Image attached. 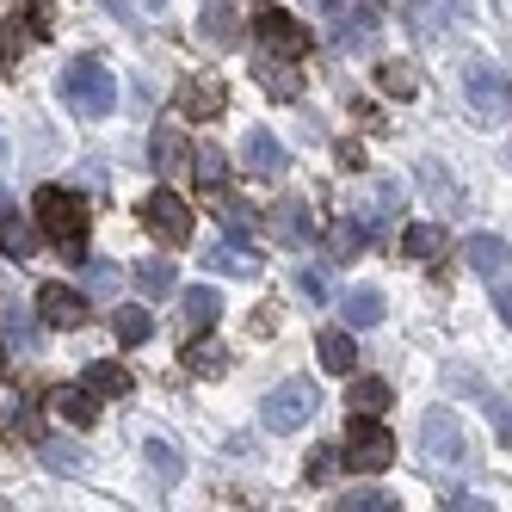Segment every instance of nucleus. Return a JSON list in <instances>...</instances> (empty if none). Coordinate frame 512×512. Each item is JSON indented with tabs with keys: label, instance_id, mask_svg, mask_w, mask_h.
Instances as JSON below:
<instances>
[{
	"label": "nucleus",
	"instance_id": "f257e3e1",
	"mask_svg": "<svg viewBox=\"0 0 512 512\" xmlns=\"http://www.w3.org/2000/svg\"><path fill=\"white\" fill-rule=\"evenodd\" d=\"M31 210H38V235L62 253L68 266L87 260V229H93V204L81 192L68 186H38V198H31Z\"/></svg>",
	"mask_w": 512,
	"mask_h": 512
},
{
	"label": "nucleus",
	"instance_id": "f03ea898",
	"mask_svg": "<svg viewBox=\"0 0 512 512\" xmlns=\"http://www.w3.org/2000/svg\"><path fill=\"white\" fill-rule=\"evenodd\" d=\"M56 93H62L68 112H81V118H105L118 105V81L99 56H68L62 75H56Z\"/></svg>",
	"mask_w": 512,
	"mask_h": 512
},
{
	"label": "nucleus",
	"instance_id": "7ed1b4c3",
	"mask_svg": "<svg viewBox=\"0 0 512 512\" xmlns=\"http://www.w3.org/2000/svg\"><path fill=\"white\" fill-rule=\"evenodd\" d=\"M340 463H346V469H358V475H377V469H389V463H395V438L383 432V420H377V414H352L346 445H340Z\"/></svg>",
	"mask_w": 512,
	"mask_h": 512
},
{
	"label": "nucleus",
	"instance_id": "20e7f679",
	"mask_svg": "<svg viewBox=\"0 0 512 512\" xmlns=\"http://www.w3.org/2000/svg\"><path fill=\"white\" fill-rule=\"evenodd\" d=\"M315 408H321L315 383L309 377H290V383H278L260 401V420H266V432H303V420H315Z\"/></svg>",
	"mask_w": 512,
	"mask_h": 512
},
{
	"label": "nucleus",
	"instance_id": "39448f33",
	"mask_svg": "<svg viewBox=\"0 0 512 512\" xmlns=\"http://www.w3.org/2000/svg\"><path fill=\"white\" fill-rule=\"evenodd\" d=\"M463 93H469V112L482 124L506 118V68H494L488 56H469L463 62Z\"/></svg>",
	"mask_w": 512,
	"mask_h": 512
},
{
	"label": "nucleus",
	"instance_id": "423d86ee",
	"mask_svg": "<svg viewBox=\"0 0 512 512\" xmlns=\"http://www.w3.org/2000/svg\"><path fill=\"white\" fill-rule=\"evenodd\" d=\"M253 38L266 44V56H290V62H303V50H309L303 19H290L284 7H272V0H260V7H253Z\"/></svg>",
	"mask_w": 512,
	"mask_h": 512
},
{
	"label": "nucleus",
	"instance_id": "0eeeda50",
	"mask_svg": "<svg viewBox=\"0 0 512 512\" xmlns=\"http://www.w3.org/2000/svg\"><path fill=\"white\" fill-rule=\"evenodd\" d=\"M142 223H149V235L161 247H186L192 241V204L179 192H149L142 198Z\"/></svg>",
	"mask_w": 512,
	"mask_h": 512
},
{
	"label": "nucleus",
	"instance_id": "6e6552de",
	"mask_svg": "<svg viewBox=\"0 0 512 512\" xmlns=\"http://www.w3.org/2000/svg\"><path fill=\"white\" fill-rule=\"evenodd\" d=\"M420 451H426V463H438V469H457L463 457H469V445H463V426L451 420V408H426V420H420Z\"/></svg>",
	"mask_w": 512,
	"mask_h": 512
},
{
	"label": "nucleus",
	"instance_id": "1a4fd4ad",
	"mask_svg": "<svg viewBox=\"0 0 512 512\" xmlns=\"http://www.w3.org/2000/svg\"><path fill=\"white\" fill-rule=\"evenodd\" d=\"M38 315H44V327H62V334H75V327L93 321V303L81 297V290H68V284H44V290H38Z\"/></svg>",
	"mask_w": 512,
	"mask_h": 512
},
{
	"label": "nucleus",
	"instance_id": "9d476101",
	"mask_svg": "<svg viewBox=\"0 0 512 512\" xmlns=\"http://www.w3.org/2000/svg\"><path fill=\"white\" fill-rule=\"evenodd\" d=\"M241 167H247L253 179H284V173H290V155H284V142H278L272 130H247V136H241Z\"/></svg>",
	"mask_w": 512,
	"mask_h": 512
},
{
	"label": "nucleus",
	"instance_id": "9b49d317",
	"mask_svg": "<svg viewBox=\"0 0 512 512\" xmlns=\"http://www.w3.org/2000/svg\"><path fill=\"white\" fill-rule=\"evenodd\" d=\"M315 7L327 13V25H334V44L346 50V44H364L377 31V13L371 7H358V0H315Z\"/></svg>",
	"mask_w": 512,
	"mask_h": 512
},
{
	"label": "nucleus",
	"instance_id": "f8f14e48",
	"mask_svg": "<svg viewBox=\"0 0 512 512\" xmlns=\"http://www.w3.org/2000/svg\"><path fill=\"white\" fill-rule=\"evenodd\" d=\"M173 105L186 118H223L229 112V93H223V81H179V93H173Z\"/></svg>",
	"mask_w": 512,
	"mask_h": 512
},
{
	"label": "nucleus",
	"instance_id": "ddd939ff",
	"mask_svg": "<svg viewBox=\"0 0 512 512\" xmlns=\"http://www.w3.org/2000/svg\"><path fill=\"white\" fill-rule=\"evenodd\" d=\"M272 235H278L284 247H303V241H315V210H309L303 198H284V204L272 210Z\"/></svg>",
	"mask_w": 512,
	"mask_h": 512
},
{
	"label": "nucleus",
	"instance_id": "4468645a",
	"mask_svg": "<svg viewBox=\"0 0 512 512\" xmlns=\"http://www.w3.org/2000/svg\"><path fill=\"white\" fill-rule=\"evenodd\" d=\"M253 68H260V87H266L272 99H297V93H303V62H290V56H260Z\"/></svg>",
	"mask_w": 512,
	"mask_h": 512
},
{
	"label": "nucleus",
	"instance_id": "2eb2a0df",
	"mask_svg": "<svg viewBox=\"0 0 512 512\" xmlns=\"http://www.w3.org/2000/svg\"><path fill=\"white\" fill-rule=\"evenodd\" d=\"M204 260H210L216 272H229V278H260V253H253L247 241H235V235H229V241H216Z\"/></svg>",
	"mask_w": 512,
	"mask_h": 512
},
{
	"label": "nucleus",
	"instance_id": "dca6fc26",
	"mask_svg": "<svg viewBox=\"0 0 512 512\" xmlns=\"http://www.w3.org/2000/svg\"><path fill=\"white\" fill-rule=\"evenodd\" d=\"M463 260L494 284V278H506V241H500V235H469V241H463Z\"/></svg>",
	"mask_w": 512,
	"mask_h": 512
},
{
	"label": "nucleus",
	"instance_id": "f3484780",
	"mask_svg": "<svg viewBox=\"0 0 512 512\" xmlns=\"http://www.w3.org/2000/svg\"><path fill=\"white\" fill-rule=\"evenodd\" d=\"M315 352H321V371L352 377V358H358V346H352V327H327V334L315 340Z\"/></svg>",
	"mask_w": 512,
	"mask_h": 512
},
{
	"label": "nucleus",
	"instance_id": "a211bd4d",
	"mask_svg": "<svg viewBox=\"0 0 512 512\" xmlns=\"http://www.w3.org/2000/svg\"><path fill=\"white\" fill-rule=\"evenodd\" d=\"M408 25L420 38H438V31L457 25V0H408Z\"/></svg>",
	"mask_w": 512,
	"mask_h": 512
},
{
	"label": "nucleus",
	"instance_id": "6ab92c4d",
	"mask_svg": "<svg viewBox=\"0 0 512 512\" xmlns=\"http://www.w3.org/2000/svg\"><path fill=\"white\" fill-rule=\"evenodd\" d=\"M340 309H346V327H377L389 303H383V290L358 284V290H346V297H340Z\"/></svg>",
	"mask_w": 512,
	"mask_h": 512
},
{
	"label": "nucleus",
	"instance_id": "aec40b11",
	"mask_svg": "<svg viewBox=\"0 0 512 512\" xmlns=\"http://www.w3.org/2000/svg\"><path fill=\"white\" fill-rule=\"evenodd\" d=\"M389 401H395V389H389L383 377H358V383L346 389V408H352V414H377V420H383Z\"/></svg>",
	"mask_w": 512,
	"mask_h": 512
},
{
	"label": "nucleus",
	"instance_id": "412c9836",
	"mask_svg": "<svg viewBox=\"0 0 512 512\" xmlns=\"http://www.w3.org/2000/svg\"><path fill=\"white\" fill-rule=\"evenodd\" d=\"M395 198H401V186H395V179H377V192H371V198H364V204H358L352 216H358V223H364V229H371V235H377V229L389 223V216H395Z\"/></svg>",
	"mask_w": 512,
	"mask_h": 512
},
{
	"label": "nucleus",
	"instance_id": "4be33fe9",
	"mask_svg": "<svg viewBox=\"0 0 512 512\" xmlns=\"http://www.w3.org/2000/svg\"><path fill=\"white\" fill-rule=\"evenodd\" d=\"M216 216H223V229L235 235V241H253V229H260V216H253V204H241V198H229L223 186H216V204H210Z\"/></svg>",
	"mask_w": 512,
	"mask_h": 512
},
{
	"label": "nucleus",
	"instance_id": "5701e85b",
	"mask_svg": "<svg viewBox=\"0 0 512 512\" xmlns=\"http://www.w3.org/2000/svg\"><path fill=\"white\" fill-rule=\"evenodd\" d=\"M401 253H408V260H420V266H432L438 253H445V229H438V223H414V229H401Z\"/></svg>",
	"mask_w": 512,
	"mask_h": 512
},
{
	"label": "nucleus",
	"instance_id": "b1692460",
	"mask_svg": "<svg viewBox=\"0 0 512 512\" xmlns=\"http://www.w3.org/2000/svg\"><path fill=\"white\" fill-rule=\"evenodd\" d=\"M81 389H87L93 401H99V395H130V371H124V364H112V358H99V364H87Z\"/></svg>",
	"mask_w": 512,
	"mask_h": 512
},
{
	"label": "nucleus",
	"instance_id": "393cba45",
	"mask_svg": "<svg viewBox=\"0 0 512 512\" xmlns=\"http://www.w3.org/2000/svg\"><path fill=\"white\" fill-rule=\"evenodd\" d=\"M0 340H7L13 352H38V321H31L19 303H7L0 309Z\"/></svg>",
	"mask_w": 512,
	"mask_h": 512
},
{
	"label": "nucleus",
	"instance_id": "a878e982",
	"mask_svg": "<svg viewBox=\"0 0 512 512\" xmlns=\"http://www.w3.org/2000/svg\"><path fill=\"white\" fill-rule=\"evenodd\" d=\"M50 401H56V414H62L68 426H93V420H99V408H93V395H87L81 383H62V389H56Z\"/></svg>",
	"mask_w": 512,
	"mask_h": 512
},
{
	"label": "nucleus",
	"instance_id": "bb28decb",
	"mask_svg": "<svg viewBox=\"0 0 512 512\" xmlns=\"http://www.w3.org/2000/svg\"><path fill=\"white\" fill-rule=\"evenodd\" d=\"M142 451H149V469H155V482H161V488H179V475H186V457L173 451V438H149Z\"/></svg>",
	"mask_w": 512,
	"mask_h": 512
},
{
	"label": "nucleus",
	"instance_id": "cd10ccee",
	"mask_svg": "<svg viewBox=\"0 0 512 512\" xmlns=\"http://www.w3.org/2000/svg\"><path fill=\"white\" fill-rule=\"evenodd\" d=\"M327 247H334V253H327V260H340V266H346V260H358V253L371 247V229H364L358 216H346V223H340L334 235H327Z\"/></svg>",
	"mask_w": 512,
	"mask_h": 512
},
{
	"label": "nucleus",
	"instance_id": "c85d7f7f",
	"mask_svg": "<svg viewBox=\"0 0 512 512\" xmlns=\"http://www.w3.org/2000/svg\"><path fill=\"white\" fill-rule=\"evenodd\" d=\"M0 253H7V260H31V253H38V229H25L19 216L7 210V216H0Z\"/></svg>",
	"mask_w": 512,
	"mask_h": 512
},
{
	"label": "nucleus",
	"instance_id": "c756f323",
	"mask_svg": "<svg viewBox=\"0 0 512 512\" xmlns=\"http://www.w3.org/2000/svg\"><path fill=\"white\" fill-rule=\"evenodd\" d=\"M179 309H186V321H192V327H216V315H223V297H216L210 284H192Z\"/></svg>",
	"mask_w": 512,
	"mask_h": 512
},
{
	"label": "nucleus",
	"instance_id": "7c9ffc66",
	"mask_svg": "<svg viewBox=\"0 0 512 512\" xmlns=\"http://www.w3.org/2000/svg\"><path fill=\"white\" fill-rule=\"evenodd\" d=\"M112 334H118L124 346H142V340L155 334V321H149V309H136V303H124V309L112 315Z\"/></svg>",
	"mask_w": 512,
	"mask_h": 512
},
{
	"label": "nucleus",
	"instance_id": "2f4dec72",
	"mask_svg": "<svg viewBox=\"0 0 512 512\" xmlns=\"http://www.w3.org/2000/svg\"><path fill=\"white\" fill-rule=\"evenodd\" d=\"M186 155H192V173H198V186H204V192H216V186L229 179V161H223V149H210V142H204V149H186Z\"/></svg>",
	"mask_w": 512,
	"mask_h": 512
},
{
	"label": "nucleus",
	"instance_id": "473e14b6",
	"mask_svg": "<svg viewBox=\"0 0 512 512\" xmlns=\"http://www.w3.org/2000/svg\"><path fill=\"white\" fill-rule=\"evenodd\" d=\"M186 371H204V377H216V371H223V346L210 340V327H204V340H198V334L186 340Z\"/></svg>",
	"mask_w": 512,
	"mask_h": 512
},
{
	"label": "nucleus",
	"instance_id": "72a5a7b5",
	"mask_svg": "<svg viewBox=\"0 0 512 512\" xmlns=\"http://www.w3.org/2000/svg\"><path fill=\"white\" fill-rule=\"evenodd\" d=\"M130 278H136L142 297H167V290H173V260H142Z\"/></svg>",
	"mask_w": 512,
	"mask_h": 512
},
{
	"label": "nucleus",
	"instance_id": "f704fd0d",
	"mask_svg": "<svg viewBox=\"0 0 512 512\" xmlns=\"http://www.w3.org/2000/svg\"><path fill=\"white\" fill-rule=\"evenodd\" d=\"M414 173H420V179H426V192H432V198H438V204H457V179H451V173H445V167H438V161H432V155H420V161H414Z\"/></svg>",
	"mask_w": 512,
	"mask_h": 512
},
{
	"label": "nucleus",
	"instance_id": "c9c22d12",
	"mask_svg": "<svg viewBox=\"0 0 512 512\" xmlns=\"http://www.w3.org/2000/svg\"><path fill=\"white\" fill-rule=\"evenodd\" d=\"M81 266H87V290L112 303V297H118V284H124V272H118L112 260H81Z\"/></svg>",
	"mask_w": 512,
	"mask_h": 512
},
{
	"label": "nucleus",
	"instance_id": "e433bc0d",
	"mask_svg": "<svg viewBox=\"0 0 512 512\" xmlns=\"http://www.w3.org/2000/svg\"><path fill=\"white\" fill-rule=\"evenodd\" d=\"M334 506H340V512H395L401 500H395V494H383V488H352V494H346V500H334Z\"/></svg>",
	"mask_w": 512,
	"mask_h": 512
},
{
	"label": "nucleus",
	"instance_id": "4c0bfd02",
	"mask_svg": "<svg viewBox=\"0 0 512 512\" xmlns=\"http://www.w3.org/2000/svg\"><path fill=\"white\" fill-rule=\"evenodd\" d=\"M235 25H241V7H235V0H223V7H210V13H204V38L229 44V38H235Z\"/></svg>",
	"mask_w": 512,
	"mask_h": 512
},
{
	"label": "nucleus",
	"instance_id": "58836bf2",
	"mask_svg": "<svg viewBox=\"0 0 512 512\" xmlns=\"http://www.w3.org/2000/svg\"><path fill=\"white\" fill-rule=\"evenodd\" d=\"M149 161L167 173V167H179V161H186V136H179V130H161L155 136V149H149Z\"/></svg>",
	"mask_w": 512,
	"mask_h": 512
},
{
	"label": "nucleus",
	"instance_id": "ea45409f",
	"mask_svg": "<svg viewBox=\"0 0 512 512\" xmlns=\"http://www.w3.org/2000/svg\"><path fill=\"white\" fill-rule=\"evenodd\" d=\"M44 469H56V475H75V469H81L75 445H62V438H50V445H44Z\"/></svg>",
	"mask_w": 512,
	"mask_h": 512
},
{
	"label": "nucleus",
	"instance_id": "a19ab883",
	"mask_svg": "<svg viewBox=\"0 0 512 512\" xmlns=\"http://www.w3.org/2000/svg\"><path fill=\"white\" fill-rule=\"evenodd\" d=\"M377 81H383V93H401V99H408V93H414V68L383 62V68H377Z\"/></svg>",
	"mask_w": 512,
	"mask_h": 512
},
{
	"label": "nucleus",
	"instance_id": "79ce46f5",
	"mask_svg": "<svg viewBox=\"0 0 512 512\" xmlns=\"http://www.w3.org/2000/svg\"><path fill=\"white\" fill-rule=\"evenodd\" d=\"M0 426H7V432H25V438H31V432H38V414H31L25 401H13V408L0 414Z\"/></svg>",
	"mask_w": 512,
	"mask_h": 512
},
{
	"label": "nucleus",
	"instance_id": "37998d69",
	"mask_svg": "<svg viewBox=\"0 0 512 512\" xmlns=\"http://www.w3.org/2000/svg\"><path fill=\"white\" fill-rule=\"evenodd\" d=\"M297 290H303L309 303H321V297H327V284H321V272H297Z\"/></svg>",
	"mask_w": 512,
	"mask_h": 512
},
{
	"label": "nucleus",
	"instance_id": "c03bdc74",
	"mask_svg": "<svg viewBox=\"0 0 512 512\" xmlns=\"http://www.w3.org/2000/svg\"><path fill=\"white\" fill-rule=\"evenodd\" d=\"M334 463H340V457H334V451H321V457H315V463H309V482H327V475H334Z\"/></svg>",
	"mask_w": 512,
	"mask_h": 512
},
{
	"label": "nucleus",
	"instance_id": "a18cd8bd",
	"mask_svg": "<svg viewBox=\"0 0 512 512\" xmlns=\"http://www.w3.org/2000/svg\"><path fill=\"white\" fill-rule=\"evenodd\" d=\"M340 167H352V173L364 167V155H358V142H340Z\"/></svg>",
	"mask_w": 512,
	"mask_h": 512
},
{
	"label": "nucleus",
	"instance_id": "49530a36",
	"mask_svg": "<svg viewBox=\"0 0 512 512\" xmlns=\"http://www.w3.org/2000/svg\"><path fill=\"white\" fill-rule=\"evenodd\" d=\"M445 506H457V512H475V506H488V500H482V494H451Z\"/></svg>",
	"mask_w": 512,
	"mask_h": 512
},
{
	"label": "nucleus",
	"instance_id": "de8ad7c7",
	"mask_svg": "<svg viewBox=\"0 0 512 512\" xmlns=\"http://www.w3.org/2000/svg\"><path fill=\"white\" fill-rule=\"evenodd\" d=\"M7 210H13V198H7V192H0V216H7Z\"/></svg>",
	"mask_w": 512,
	"mask_h": 512
},
{
	"label": "nucleus",
	"instance_id": "09e8293b",
	"mask_svg": "<svg viewBox=\"0 0 512 512\" xmlns=\"http://www.w3.org/2000/svg\"><path fill=\"white\" fill-rule=\"evenodd\" d=\"M142 7H155V13H161V7H167V0H142Z\"/></svg>",
	"mask_w": 512,
	"mask_h": 512
},
{
	"label": "nucleus",
	"instance_id": "8fccbe9b",
	"mask_svg": "<svg viewBox=\"0 0 512 512\" xmlns=\"http://www.w3.org/2000/svg\"><path fill=\"white\" fill-rule=\"evenodd\" d=\"M7 62H13V56H7V50H0V75H7Z\"/></svg>",
	"mask_w": 512,
	"mask_h": 512
},
{
	"label": "nucleus",
	"instance_id": "3c124183",
	"mask_svg": "<svg viewBox=\"0 0 512 512\" xmlns=\"http://www.w3.org/2000/svg\"><path fill=\"white\" fill-rule=\"evenodd\" d=\"M0 155H7V142H0Z\"/></svg>",
	"mask_w": 512,
	"mask_h": 512
}]
</instances>
